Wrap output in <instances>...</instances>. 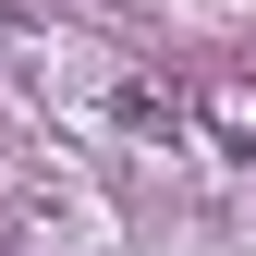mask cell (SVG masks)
<instances>
[{
	"instance_id": "6da1fadb",
	"label": "cell",
	"mask_w": 256,
	"mask_h": 256,
	"mask_svg": "<svg viewBox=\"0 0 256 256\" xmlns=\"http://www.w3.org/2000/svg\"><path fill=\"white\" fill-rule=\"evenodd\" d=\"M208 122H220V134H232L244 158H256V98H232V86H220V98H208Z\"/></svg>"
}]
</instances>
